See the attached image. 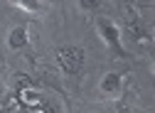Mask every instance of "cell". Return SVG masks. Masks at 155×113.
Wrapping results in <instances>:
<instances>
[{
	"label": "cell",
	"mask_w": 155,
	"mask_h": 113,
	"mask_svg": "<svg viewBox=\"0 0 155 113\" xmlns=\"http://www.w3.org/2000/svg\"><path fill=\"white\" fill-rule=\"evenodd\" d=\"M57 64L67 76H76L84 69V49L76 44H64L57 52Z\"/></svg>",
	"instance_id": "6da1fadb"
},
{
	"label": "cell",
	"mask_w": 155,
	"mask_h": 113,
	"mask_svg": "<svg viewBox=\"0 0 155 113\" xmlns=\"http://www.w3.org/2000/svg\"><path fill=\"white\" fill-rule=\"evenodd\" d=\"M96 30H99V34H101V40H104V44L113 52V54H126V49H123V37H121V27L116 25L111 17H96Z\"/></svg>",
	"instance_id": "7a4b0ae2"
},
{
	"label": "cell",
	"mask_w": 155,
	"mask_h": 113,
	"mask_svg": "<svg viewBox=\"0 0 155 113\" xmlns=\"http://www.w3.org/2000/svg\"><path fill=\"white\" fill-rule=\"evenodd\" d=\"M12 98H15L17 106H22V108H27V111H37V108H40V103L45 101L42 93L37 91V89H32L30 81H25V79L17 84V91H15Z\"/></svg>",
	"instance_id": "3957f363"
},
{
	"label": "cell",
	"mask_w": 155,
	"mask_h": 113,
	"mask_svg": "<svg viewBox=\"0 0 155 113\" xmlns=\"http://www.w3.org/2000/svg\"><path fill=\"white\" fill-rule=\"evenodd\" d=\"M126 34H128V40H133V42H148L150 40V34H148V30H145V25H143V20H140V15L138 12H128V22H126Z\"/></svg>",
	"instance_id": "277c9868"
},
{
	"label": "cell",
	"mask_w": 155,
	"mask_h": 113,
	"mask_svg": "<svg viewBox=\"0 0 155 113\" xmlns=\"http://www.w3.org/2000/svg\"><path fill=\"white\" fill-rule=\"evenodd\" d=\"M99 89H101V93H106V96H121V91H123V74L108 71L106 76L101 79Z\"/></svg>",
	"instance_id": "5b68a950"
},
{
	"label": "cell",
	"mask_w": 155,
	"mask_h": 113,
	"mask_svg": "<svg viewBox=\"0 0 155 113\" xmlns=\"http://www.w3.org/2000/svg\"><path fill=\"white\" fill-rule=\"evenodd\" d=\"M30 44V30L27 25H15L8 34V47L10 49H25Z\"/></svg>",
	"instance_id": "8992f818"
},
{
	"label": "cell",
	"mask_w": 155,
	"mask_h": 113,
	"mask_svg": "<svg viewBox=\"0 0 155 113\" xmlns=\"http://www.w3.org/2000/svg\"><path fill=\"white\" fill-rule=\"evenodd\" d=\"M10 3L25 12H40L45 8V0H10Z\"/></svg>",
	"instance_id": "52a82bcc"
},
{
	"label": "cell",
	"mask_w": 155,
	"mask_h": 113,
	"mask_svg": "<svg viewBox=\"0 0 155 113\" xmlns=\"http://www.w3.org/2000/svg\"><path fill=\"white\" fill-rule=\"evenodd\" d=\"M37 113H62V108L57 106L54 101H47V98H45V101L40 103V108H37Z\"/></svg>",
	"instance_id": "ba28073f"
},
{
	"label": "cell",
	"mask_w": 155,
	"mask_h": 113,
	"mask_svg": "<svg viewBox=\"0 0 155 113\" xmlns=\"http://www.w3.org/2000/svg\"><path fill=\"white\" fill-rule=\"evenodd\" d=\"M101 3H104V0H79V8L94 12V10H99V8H101Z\"/></svg>",
	"instance_id": "9c48e42d"
},
{
	"label": "cell",
	"mask_w": 155,
	"mask_h": 113,
	"mask_svg": "<svg viewBox=\"0 0 155 113\" xmlns=\"http://www.w3.org/2000/svg\"><path fill=\"white\" fill-rule=\"evenodd\" d=\"M0 113H17V103H15V98H8L3 106H0Z\"/></svg>",
	"instance_id": "30bf717a"
}]
</instances>
